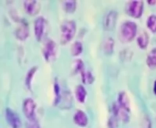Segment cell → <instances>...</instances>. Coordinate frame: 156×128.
<instances>
[{"mask_svg": "<svg viewBox=\"0 0 156 128\" xmlns=\"http://www.w3.org/2000/svg\"><path fill=\"white\" fill-rule=\"evenodd\" d=\"M146 62L147 66L150 68H156V48L151 51L147 56Z\"/></svg>", "mask_w": 156, "mask_h": 128, "instance_id": "cell-5", "label": "cell"}, {"mask_svg": "<svg viewBox=\"0 0 156 128\" xmlns=\"http://www.w3.org/2000/svg\"><path fill=\"white\" fill-rule=\"evenodd\" d=\"M147 26L152 32H156V16L150 15L147 20Z\"/></svg>", "mask_w": 156, "mask_h": 128, "instance_id": "cell-8", "label": "cell"}, {"mask_svg": "<svg viewBox=\"0 0 156 128\" xmlns=\"http://www.w3.org/2000/svg\"><path fill=\"white\" fill-rule=\"evenodd\" d=\"M75 23L73 21L66 22L62 26V37L66 41H69L74 35L75 31Z\"/></svg>", "mask_w": 156, "mask_h": 128, "instance_id": "cell-3", "label": "cell"}, {"mask_svg": "<svg viewBox=\"0 0 156 128\" xmlns=\"http://www.w3.org/2000/svg\"><path fill=\"white\" fill-rule=\"evenodd\" d=\"M125 95L123 93H122L120 96L119 101L120 104L122 106L125 108V109L128 110L129 108L128 106V104L127 103V99H125Z\"/></svg>", "mask_w": 156, "mask_h": 128, "instance_id": "cell-12", "label": "cell"}, {"mask_svg": "<svg viewBox=\"0 0 156 128\" xmlns=\"http://www.w3.org/2000/svg\"><path fill=\"white\" fill-rule=\"evenodd\" d=\"M33 1V2H27L26 3V4L25 5L26 6V8L27 12H29L30 13H31L33 12L34 10L35 9V6L36 5V3L35 2H34Z\"/></svg>", "mask_w": 156, "mask_h": 128, "instance_id": "cell-13", "label": "cell"}, {"mask_svg": "<svg viewBox=\"0 0 156 128\" xmlns=\"http://www.w3.org/2000/svg\"><path fill=\"white\" fill-rule=\"evenodd\" d=\"M152 122L149 117L146 116L144 118V128H152Z\"/></svg>", "mask_w": 156, "mask_h": 128, "instance_id": "cell-14", "label": "cell"}, {"mask_svg": "<svg viewBox=\"0 0 156 128\" xmlns=\"http://www.w3.org/2000/svg\"><path fill=\"white\" fill-rule=\"evenodd\" d=\"M137 31V26L135 23L127 21L124 23L120 28V37L124 41H130L136 36Z\"/></svg>", "mask_w": 156, "mask_h": 128, "instance_id": "cell-1", "label": "cell"}, {"mask_svg": "<svg viewBox=\"0 0 156 128\" xmlns=\"http://www.w3.org/2000/svg\"><path fill=\"white\" fill-rule=\"evenodd\" d=\"M114 46V41L112 38L109 37L104 42L103 49L106 53H111L112 52Z\"/></svg>", "mask_w": 156, "mask_h": 128, "instance_id": "cell-7", "label": "cell"}, {"mask_svg": "<svg viewBox=\"0 0 156 128\" xmlns=\"http://www.w3.org/2000/svg\"><path fill=\"white\" fill-rule=\"evenodd\" d=\"M148 35L146 33H143L138 37L137 39L138 45L141 49H146L148 47Z\"/></svg>", "mask_w": 156, "mask_h": 128, "instance_id": "cell-6", "label": "cell"}, {"mask_svg": "<svg viewBox=\"0 0 156 128\" xmlns=\"http://www.w3.org/2000/svg\"><path fill=\"white\" fill-rule=\"evenodd\" d=\"M73 53H74L75 54H78L81 53L82 50V44L79 42H75L73 47Z\"/></svg>", "mask_w": 156, "mask_h": 128, "instance_id": "cell-11", "label": "cell"}, {"mask_svg": "<svg viewBox=\"0 0 156 128\" xmlns=\"http://www.w3.org/2000/svg\"><path fill=\"white\" fill-rule=\"evenodd\" d=\"M64 6L66 12H73L74 11L76 8V3L73 1H66Z\"/></svg>", "mask_w": 156, "mask_h": 128, "instance_id": "cell-10", "label": "cell"}, {"mask_svg": "<svg viewBox=\"0 0 156 128\" xmlns=\"http://www.w3.org/2000/svg\"><path fill=\"white\" fill-rule=\"evenodd\" d=\"M117 14L114 11L109 12L107 14L104 20L103 26L104 28L107 31L113 29L115 25Z\"/></svg>", "mask_w": 156, "mask_h": 128, "instance_id": "cell-4", "label": "cell"}, {"mask_svg": "<svg viewBox=\"0 0 156 128\" xmlns=\"http://www.w3.org/2000/svg\"><path fill=\"white\" fill-rule=\"evenodd\" d=\"M153 92L154 95L156 96V79L155 81L154 82L153 87Z\"/></svg>", "mask_w": 156, "mask_h": 128, "instance_id": "cell-15", "label": "cell"}, {"mask_svg": "<svg viewBox=\"0 0 156 128\" xmlns=\"http://www.w3.org/2000/svg\"><path fill=\"white\" fill-rule=\"evenodd\" d=\"M148 4L150 5H154L156 4V1H148Z\"/></svg>", "mask_w": 156, "mask_h": 128, "instance_id": "cell-16", "label": "cell"}, {"mask_svg": "<svg viewBox=\"0 0 156 128\" xmlns=\"http://www.w3.org/2000/svg\"><path fill=\"white\" fill-rule=\"evenodd\" d=\"M144 4L142 1H132L127 4L126 11L128 15L138 18L142 15Z\"/></svg>", "mask_w": 156, "mask_h": 128, "instance_id": "cell-2", "label": "cell"}, {"mask_svg": "<svg viewBox=\"0 0 156 128\" xmlns=\"http://www.w3.org/2000/svg\"><path fill=\"white\" fill-rule=\"evenodd\" d=\"M41 19H38L35 22V29L36 35H38V38H40V36L42 35L43 30H44V20Z\"/></svg>", "mask_w": 156, "mask_h": 128, "instance_id": "cell-9", "label": "cell"}]
</instances>
